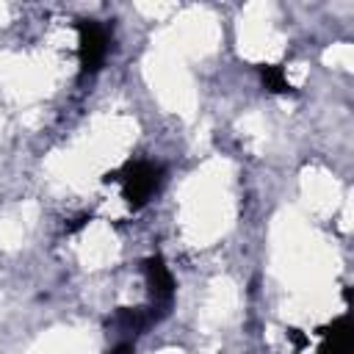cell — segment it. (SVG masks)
Returning a JSON list of instances; mask_svg holds the SVG:
<instances>
[{
	"instance_id": "6da1fadb",
	"label": "cell",
	"mask_w": 354,
	"mask_h": 354,
	"mask_svg": "<svg viewBox=\"0 0 354 354\" xmlns=\"http://www.w3.org/2000/svg\"><path fill=\"white\" fill-rule=\"evenodd\" d=\"M160 183V169L155 163H147V160H138V163H130L124 169V177H122V185H124V199L130 205H141L147 202L155 188Z\"/></svg>"
},
{
	"instance_id": "277c9868",
	"label": "cell",
	"mask_w": 354,
	"mask_h": 354,
	"mask_svg": "<svg viewBox=\"0 0 354 354\" xmlns=\"http://www.w3.org/2000/svg\"><path fill=\"white\" fill-rule=\"evenodd\" d=\"M321 354H351V326H348V318H337L329 326L326 340L321 346Z\"/></svg>"
},
{
	"instance_id": "3957f363",
	"label": "cell",
	"mask_w": 354,
	"mask_h": 354,
	"mask_svg": "<svg viewBox=\"0 0 354 354\" xmlns=\"http://www.w3.org/2000/svg\"><path fill=\"white\" fill-rule=\"evenodd\" d=\"M147 282H149V288H152L155 304H169V301H171L174 279H171V274H169V268L163 266L160 257L147 260Z\"/></svg>"
},
{
	"instance_id": "7a4b0ae2",
	"label": "cell",
	"mask_w": 354,
	"mask_h": 354,
	"mask_svg": "<svg viewBox=\"0 0 354 354\" xmlns=\"http://www.w3.org/2000/svg\"><path fill=\"white\" fill-rule=\"evenodd\" d=\"M77 33H80L77 44H80V66H83V72L100 69V64L108 55V33H105V28L97 25V22H80Z\"/></svg>"
},
{
	"instance_id": "5b68a950",
	"label": "cell",
	"mask_w": 354,
	"mask_h": 354,
	"mask_svg": "<svg viewBox=\"0 0 354 354\" xmlns=\"http://www.w3.org/2000/svg\"><path fill=\"white\" fill-rule=\"evenodd\" d=\"M263 83L271 88V91H290V83L285 77V72L279 66H263Z\"/></svg>"
}]
</instances>
